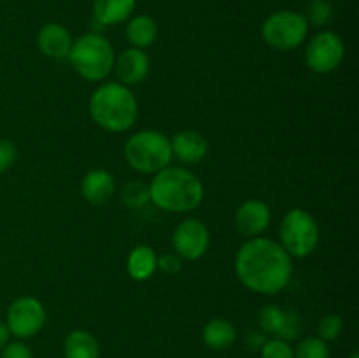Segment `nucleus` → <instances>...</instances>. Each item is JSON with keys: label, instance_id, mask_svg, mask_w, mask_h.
I'll list each match as a JSON object with an SVG mask.
<instances>
[{"label": "nucleus", "instance_id": "12", "mask_svg": "<svg viewBox=\"0 0 359 358\" xmlns=\"http://www.w3.org/2000/svg\"><path fill=\"white\" fill-rule=\"evenodd\" d=\"M112 69L116 70V76L125 86L139 84L149 72V56L144 53V49L128 48L118 58H114Z\"/></svg>", "mask_w": 359, "mask_h": 358}, {"label": "nucleus", "instance_id": "9", "mask_svg": "<svg viewBox=\"0 0 359 358\" xmlns=\"http://www.w3.org/2000/svg\"><path fill=\"white\" fill-rule=\"evenodd\" d=\"M46 309L35 297H20L9 305L6 314V325L11 336L18 339H28L39 333L44 326Z\"/></svg>", "mask_w": 359, "mask_h": 358}, {"label": "nucleus", "instance_id": "11", "mask_svg": "<svg viewBox=\"0 0 359 358\" xmlns=\"http://www.w3.org/2000/svg\"><path fill=\"white\" fill-rule=\"evenodd\" d=\"M270 225V207L263 200H245L235 213V227L245 237H258Z\"/></svg>", "mask_w": 359, "mask_h": 358}, {"label": "nucleus", "instance_id": "15", "mask_svg": "<svg viewBox=\"0 0 359 358\" xmlns=\"http://www.w3.org/2000/svg\"><path fill=\"white\" fill-rule=\"evenodd\" d=\"M172 154L177 157L184 164H196L207 154L209 144L205 137L195 130H184V132L175 133L174 139L170 140Z\"/></svg>", "mask_w": 359, "mask_h": 358}, {"label": "nucleus", "instance_id": "23", "mask_svg": "<svg viewBox=\"0 0 359 358\" xmlns=\"http://www.w3.org/2000/svg\"><path fill=\"white\" fill-rule=\"evenodd\" d=\"M309 25L316 27H325L333 16L332 4L328 0H309L307 14H304Z\"/></svg>", "mask_w": 359, "mask_h": 358}, {"label": "nucleus", "instance_id": "3", "mask_svg": "<svg viewBox=\"0 0 359 358\" xmlns=\"http://www.w3.org/2000/svg\"><path fill=\"white\" fill-rule=\"evenodd\" d=\"M90 116L107 132H125L132 128L139 116L135 95L121 83H107L93 91L90 98Z\"/></svg>", "mask_w": 359, "mask_h": 358}, {"label": "nucleus", "instance_id": "7", "mask_svg": "<svg viewBox=\"0 0 359 358\" xmlns=\"http://www.w3.org/2000/svg\"><path fill=\"white\" fill-rule=\"evenodd\" d=\"M309 34L305 16L297 11H277L272 13L262 27L263 41L277 51H291L304 44Z\"/></svg>", "mask_w": 359, "mask_h": 358}, {"label": "nucleus", "instance_id": "19", "mask_svg": "<svg viewBox=\"0 0 359 358\" xmlns=\"http://www.w3.org/2000/svg\"><path fill=\"white\" fill-rule=\"evenodd\" d=\"M65 358H100V346L93 333L76 329L67 336L63 343Z\"/></svg>", "mask_w": 359, "mask_h": 358}, {"label": "nucleus", "instance_id": "21", "mask_svg": "<svg viewBox=\"0 0 359 358\" xmlns=\"http://www.w3.org/2000/svg\"><path fill=\"white\" fill-rule=\"evenodd\" d=\"M121 200L128 207H144L149 202V186L140 181H130L123 186Z\"/></svg>", "mask_w": 359, "mask_h": 358}, {"label": "nucleus", "instance_id": "4", "mask_svg": "<svg viewBox=\"0 0 359 358\" xmlns=\"http://www.w3.org/2000/svg\"><path fill=\"white\" fill-rule=\"evenodd\" d=\"M67 58L77 74L86 81H102L114 67V48L100 34H84L72 41Z\"/></svg>", "mask_w": 359, "mask_h": 358}, {"label": "nucleus", "instance_id": "17", "mask_svg": "<svg viewBox=\"0 0 359 358\" xmlns=\"http://www.w3.org/2000/svg\"><path fill=\"white\" fill-rule=\"evenodd\" d=\"M202 339L210 350L224 351L233 346L235 339H237V330L228 319L214 318L203 326Z\"/></svg>", "mask_w": 359, "mask_h": 358}, {"label": "nucleus", "instance_id": "22", "mask_svg": "<svg viewBox=\"0 0 359 358\" xmlns=\"http://www.w3.org/2000/svg\"><path fill=\"white\" fill-rule=\"evenodd\" d=\"M294 358H330V347L319 337H305L298 343Z\"/></svg>", "mask_w": 359, "mask_h": 358}, {"label": "nucleus", "instance_id": "10", "mask_svg": "<svg viewBox=\"0 0 359 358\" xmlns=\"http://www.w3.org/2000/svg\"><path fill=\"white\" fill-rule=\"evenodd\" d=\"M209 228L196 218H186L175 227L172 234V246L184 260H200L209 249Z\"/></svg>", "mask_w": 359, "mask_h": 358}, {"label": "nucleus", "instance_id": "1", "mask_svg": "<svg viewBox=\"0 0 359 358\" xmlns=\"http://www.w3.org/2000/svg\"><path fill=\"white\" fill-rule=\"evenodd\" d=\"M235 272L248 290L255 293L276 295L290 283L293 263L286 249L276 241L252 237L237 251Z\"/></svg>", "mask_w": 359, "mask_h": 358}, {"label": "nucleus", "instance_id": "28", "mask_svg": "<svg viewBox=\"0 0 359 358\" xmlns=\"http://www.w3.org/2000/svg\"><path fill=\"white\" fill-rule=\"evenodd\" d=\"M18 157V147L7 139H0V174L13 167Z\"/></svg>", "mask_w": 359, "mask_h": 358}, {"label": "nucleus", "instance_id": "26", "mask_svg": "<svg viewBox=\"0 0 359 358\" xmlns=\"http://www.w3.org/2000/svg\"><path fill=\"white\" fill-rule=\"evenodd\" d=\"M302 333V318L297 311H284V321L277 337L283 340H293Z\"/></svg>", "mask_w": 359, "mask_h": 358}, {"label": "nucleus", "instance_id": "16", "mask_svg": "<svg viewBox=\"0 0 359 358\" xmlns=\"http://www.w3.org/2000/svg\"><path fill=\"white\" fill-rule=\"evenodd\" d=\"M137 0H93V16L102 25H118L130 20Z\"/></svg>", "mask_w": 359, "mask_h": 358}, {"label": "nucleus", "instance_id": "29", "mask_svg": "<svg viewBox=\"0 0 359 358\" xmlns=\"http://www.w3.org/2000/svg\"><path fill=\"white\" fill-rule=\"evenodd\" d=\"M0 358H34L30 347L21 340H14V343H7L2 347V354Z\"/></svg>", "mask_w": 359, "mask_h": 358}, {"label": "nucleus", "instance_id": "32", "mask_svg": "<svg viewBox=\"0 0 359 358\" xmlns=\"http://www.w3.org/2000/svg\"><path fill=\"white\" fill-rule=\"evenodd\" d=\"M349 358H359V353H358V351H354V353L353 354H351V357Z\"/></svg>", "mask_w": 359, "mask_h": 358}, {"label": "nucleus", "instance_id": "30", "mask_svg": "<svg viewBox=\"0 0 359 358\" xmlns=\"http://www.w3.org/2000/svg\"><path fill=\"white\" fill-rule=\"evenodd\" d=\"M156 267L167 274H175L181 270V260L175 255H163L161 258H158Z\"/></svg>", "mask_w": 359, "mask_h": 358}, {"label": "nucleus", "instance_id": "27", "mask_svg": "<svg viewBox=\"0 0 359 358\" xmlns=\"http://www.w3.org/2000/svg\"><path fill=\"white\" fill-rule=\"evenodd\" d=\"M262 358H294V350L287 340L272 339L262 346Z\"/></svg>", "mask_w": 359, "mask_h": 358}, {"label": "nucleus", "instance_id": "8", "mask_svg": "<svg viewBox=\"0 0 359 358\" xmlns=\"http://www.w3.org/2000/svg\"><path fill=\"white\" fill-rule=\"evenodd\" d=\"M344 56H346L344 41L332 30L316 34L305 48V62L309 69L318 74H330L339 69Z\"/></svg>", "mask_w": 359, "mask_h": 358}, {"label": "nucleus", "instance_id": "14", "mask_svg": "<svg viewBox=\"0 0 359 358\" xmlns=\"http://www.w3.org/2000/svg\"><path fill=\"white\" fill-rule=\"evenodd\" d=\"M116 192V183L111 172L104 168H93L88 172L81 181V193L86 199V202L93 206H102L109 202Z\"/></svg>", "mask_w": 359, "mask_h": 358}, {"label": "nucleus", "instance_id": "31", "mask_svg": "<svg viewBox=\"0 0 359 358\" xmlns=\"http://www.w3.org/2000/svg\"><path fill=\"white\" fill-rule=\"evenodd\" d=\"M9 337H11L9 329H7L6 323L0 321V350H2L7 343H9Z\"/></svg>", "mask_w": 359, "mask_h": 358}, {"label": "nucleus", "instance_id": "20", "mask_svg": "<svg viewBox=\"0 0 359 358\" xmlns=\"http://www.w3.org/2000/svg\"><path fill=\"white\" fill-rule=\"evenodd\" d=\"M158 37V25L147 14H139V16H133L128 20L126 25V39L132 44V48L144 49L149 48L151 44H154Z\"/></svg>", "mask_w": 359, "mask_h": 358}, {"label": "nucleus", "instance_id": "5", "mask_svg": "<svg viewBox=\"0 0 359 358\" xmlns=\"http://www.w3.org/2000/svg\"><path fill=\"white\" fill-rule=\"evenodd\" d=\"M125 158L133 171L156 174L168 167L174 158L170 139L156 130H140L126 140Z\"/></svg>", "mask_w": 359, "mask_h": 358}, {"label": "nucleus", "instance_id": "18", "mask_svg": "<svg viewBox=\"0 0 359 358\" xmlns=\"http://www.w3.org/2000/svg\"><path fill=\"white\" fill-rule=\"evenodd\" d=\"M158 256L154 253L153 248L149 246H135V248L130 251L128 260H126V270H128V276L135 281H147L154 274L156 267Z\"/></svg>", "mask_w": 359, "mask_h": 358}, {"label": "nucleus", "instance_id": "13", "mask_svg": "<svg viewBox=\"0 0 359 358\" xmlns=\"http://www.w3.org/2000/svg\"><path fill=\"white\" fill-rule=\"evenodd\" d=\"M37 46L46 56L55 60L67 58L72 48L69 30L60 23H46L37 34Z\"/></svg>", "mask_w": 359, "mask_h": 358}, {"label": "nucleus", "instance_id": "6", "mask_svg": "<svg viewBox=\"0 0 359 358\" xmlns=\"http://www.w3.org/2000/svg\"><path fill=\"white\" fill-rule=\"evenodd\" d=\"M280 242L290 256L304 258L312 255L319 244V227L311 213L294 207L280 221Z\"/></svg>", "mask_w": 359, "mask_h": 358}, {"label": "nucleus", "instance_id": "2", "mask_svg": "<svg viewBox=\"0 0 359 358\" xmlns=\"http://www.w3.org/2000/svg\"><path fill=\"white\" fill-rule=\"evenodd\" d=\"M149 200L168 213H189L202 204L203 185L186 168L165 167L151 181Z\"/></svg>", "mask_w": 359, "mask_h": 358}, {"label": "nucleus", "instance_id": "24", "mask_svg": "<svg viewBox=\"0 0 359 358\" xmlns=\"http://www.w3.org/2000/svg\"><path fill=\"white\" fill-rule=\"evenodd\" d=\"M284 321V309L277 307V305L269 304L258 311V323L265 332L269 333H279L280 326Z\"/></svg>", "mask_w": 359, "mask_h": 358}, {"label": "nucleus", "instance_id": "25", "mask_svg": "<svg viewBox=\"0 0 359 358\" xmlns=\"http://www.w3.org/2000/svg\"><path fill=\"white\" fill-rule=\"evenodd\" d=\"M342 330H344V321L339 314H326L323 316L321 321H319V326H318L319 339H323L325 343H328V340H335L339 339Z\"/></svg>", "mask_w": 359, "mask_h": 358}]
</instances>
